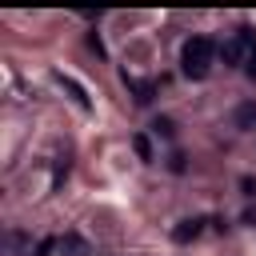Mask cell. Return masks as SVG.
<instances>
[{"mask_svg":"<svg viewBox=\"0 0 256 256\" xmlns=\"http://www.w3.org/2000/svg\"><path fill=\"white\" fill-rule=\"evenodd\" d=\"M212 60H216V44H212L208 36L184 40V48H180V72H184L188 80H204V76L212 72Z\"/></svg>","mask_w":256,"mask_h":256,"instance_id":"cell-1","label":"cell"},{"mask_svg":"<svg viewBox=\"0 0 256 256\" xmlns=\"http://www.w3.org/2000/svg\"><path fill=\"white\" fill-rule=\"evenodd\" d=\"M216 56H220L224 64H232V68H236V64H244V60L252 56V48H244V44H240V40L232 36V40H224V44H216Z\"/></svg>","mask_w":256,"mask_h":256,"instance_id":"cell-2","label":"cell"},{"mask_svg":"<svg viewBox=\"0 0 256 256\" xmlns=\"http://www.w3.org/2000/svg\"><path fill=\"white\" fill-rule=\"evenodd\" d=\"M60 256H92V244L76 232H64L60 236Z\"/></svg>","mask_w":256,"mask_h":256,"instance_id":"cell-3","label":"cell"},{"mask_svg":"<svg viewBox=\"0 0 256 256\" xmlns=\"http://www.w3.org/2000/svg\"><path fill=\"white\" fill-rule=\"evenodd\" d=\"M200 228H204V220H200V216H188V220H180V224L172 228V240H176V244H188V240L200 236Z\"/></svg>","mask_w":256,"mask_h":256,"instance_id":"cell-4","label":"cell"},{"mask_svg":"<svg viewBox=\"0 0 256 256\" xmlns=\"http://www.w3.org/2000/svg\"><path fill=\"white\" fill-rule=\"evenodd\" d=\"M56 80H60V88H64V92L72 96V104H76V108H88V104H92V100H88V92H84V88H80V84H76L72 76H64V72H56Z\"/></svg>","mask_w":256,"mask_h":256,"instance_id":"cell-5","label":"cell"},{"mask_svg":"<svg viewBox=\"0 0 256 256\" xmlns=\"http://www.w3.org/2000/svg\"><path fill=\"white\" fill-rule=\"evenodd\" d=\"M132 152H136L140 160H152V140H148L144 132H136V136H132Z\"/></svg>","mask_w":256,"mask_h":256,"instance_id":"cell-6","label":"cell"},{"mask_svg":"<svg viewBox=\"0 0 256 256\" xmlns=\"http://www.w3.org/2000/svg\"><path fill=\"white\" fill-rule=\"evenodd\" d=\"M52 252H60V236H44L36 244V256H52Z\"/></svg>","mask_w":256,"mask_h":256,"instance_id":"cell-7","label":"cell"},{"mask_svg":"<svg viewBox=\"0 0 256 256\" xmlns=\"http://www.w3.org/2000/svg\"><path fill=\"white\" fill-rule=\"evenodd\" d=\"M124 80H128V76H124ZM128 84L136 88V100H140V104H148V100H152V84H140V80H128Z\"/></svg>","mask_w":256,"mask_h":256,"instance_id":"cell-8","label":"cell"},{"mask_svg":"<svg viewBox=\"0 0 256 256\" xmlns=\"http://www.w3.org/2000/svg\"><path fill=\"white\" fill-rule=\"evenodd\" d=\"M152 132H156V136H172L176 128H172V120H168V116H160V120H152Z\"/></svg>","mask_w":256,"mask_h":256,"instance_id":"cell-9","label":"cell"},{"mask_svg":"<svg viewBox=\"0 0 256 256\" xmlns=\"http://www.w3.org/2000/svg\"><path fill=\"white\" fill-rule=\"evenodd\" d=\"M236 120H240V124H252V120H256V108H252V104H244V108L236 112Z\"/></svg>","mask_w":256,"mask_h":256,"instance_id":"cell-10","label":"cell"},{"mask_svg":"<svg viewBox=\"0 0 256 256\" xmlns=\"http://www.w3.org/2000/svg\"><path fill=\"white\" fill-rule=\"evenodd\" d=\"M168 168H172V172H184V156L172 152V156H168Z\"/></svg>","mask_w":256,"mask_h":256,"instance_id":"cell-11","label":"cell"},{"mask_svg":"<svg viewBox=\"0 0 256 256\" xmlns=\"http://www.w3.org/2000/svg\"><path fill=\"white\" fill-rule=\"evenodd\" d=\"M248 72L256 76V48H252V56H248Z\"/></svg>","mask_w":256,"mask_h":256,"instance_id":"cell-12","label":"cell"}]
</instances>
